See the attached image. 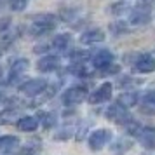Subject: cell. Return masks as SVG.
<instances>
[{"instance_id":"obj_1","label":"cell","mask_w":155,"mask_h":155,"mask_svg":"<svg viewBox=\"0 0 155 155\" xmlns=\"http://www.w3.org/2000/svg\"><path fill=\"white\" fill-rule=\"evenodd\" d=\"M54 26H56V18L52 14H40L33 19L30 30H31L33 35H44V33L51 31Z\"/></svg>"},{"instance_id":"obj_2","label":"cell","mask_w":155,"mask_h":155,"mask_svg":"<svg viewBox=\"0 0 155 155\" xmlns=\"http://www.w3.org/2000/svg\"><path fill=\"white\" fill-rule=\"evenodd\" d=\"M85 98H87V89L82 87V85L70 87V89L63 94V101L66 105H78V103H82Z\"/></svg>"},{"instance_id":"obj_3","label":"cell","mask_w":155,"mask_h":155,"mask_svg":"<svg viewBox=\"0 0 155 155\" xmlns=\"http://www.w3.org/2000/svg\"><path fill=\"white\" fill-rule=\"evenodd\" d=\"M106 117L113 122H117V124H126V122H131L129 119V113H127L126 106L120 105V103H115L108 108V112H106Z\"/></svg>"},{"instance_id":"obj_4","label":"cell","mask_w":155,"mask_h":155,"mask_svg":"<svg viewBox=\"0 0 155 155\" xmlns=\"http://www.w3.org/2000/svg\"><path fill=\"white\" fill-rule=\"evenodd\" d=\"M110 138H112V134H110L108 129H98V131H94V133L91 134V138H89V147H91V150H101V148L110 141Z\"/></svg>"},{"instance_id":"obj_5","label":"cell","mask_w":155,"mask_h":155,"mask_svg":"<svg viewBox=\"0 0 155 155\" xmlns=\"http://www.w3.org/2000/svg\"><path fill=\"white\" fill-rule=\"evenodd\" d=\"M134 136L145 148H148V150L155 148V127H140Z\"/></svg>"},{"instance_id":"obj_6","label":"cell","mask_w":155,"mask_h":155,"mask_svg":"<svg viewBox=\"0 0 155 155\" xmlns=\"http://www.w3.org/2000/svg\"><path fill=\"white\" fill-rule=\"evenodd\" d=\"M44 89H45V82L40 80V78H30L25 84L19 85V91H21L23 94H26V96H37V94H40Z\"/></svg>"},{"instance_id":"obj_7","label":"cell","mask_w":155,"mask_h":155,"mask_svg":"<svg viewBox=\"0 0 155 155\" xmlns=\"http://www.w3.org/2000/svg\"><path fill=\"white\" fill-rule=\"evenodd\" d=\"M150 21V11H148L147 5H138V7L133 9L131 12V23L133 25H145V23Z\"/></svg>"},{"instance_id":"obj_8","label":"cell","mask_w":155,"mask_h":155,"mask_svg":"<svg viewBox=\"0 0 155 155\" xmlns=\"http://www.w3.org/2000/svg\"><path fill=\"white\" fill-rule=\"evenodd\" d=\"M140 108L141 112L147 113V115H155V91L145 92V96L141 98Z\"/></svg>"},{"instance_id":"obj_9","label":"cell","mask_w":155,"mask_h":155,"mask_svg":"<svg viewBox=\"0 0 155 155\" xmlns=\"http://www.w3.org/2000/svg\"><path fill=\"white\" fill-rule=\"evenodd\" d=\"M105 40V33L101 30H87L85 33L80 35V44H85V45H91V44H98Z\"/></svg>"},{"instance_id":"obj_10","label":"cell","mask_w":155,"mask_h":155,"mask_svg":"<svg viewBox=\"0 0 155 155\" xmlns=\"http://www.w3.org/2000/svg\"><path fill=\"white\" fill-rule=\"evenodd\" d=\"M110 98H112V84L105 82V84L99 85L98 91L91 96V103H103V101H106Z\"/></svg>"},{"instance_id":"obj_11","label":"cell","mask_w":155,"mask_h":155,"mask_svg":"<svg viewBox=\"0 0 155 155\" xmlns=\"http://www.w3.org/2000/svg\"><path fill=\"white\" fill-rule=\"evenodd\" d=\"M112 61H113V54L110 51H99L98 54L94 56V59H92L94 66H96V68H101V70L108 68V66L112 64Z\"/></svg>"},{"instance_id":"obj_12","label":"cell","mask_w":155,"mask_h":155,"mask_svg":"<svg viewBox=\"0 0 155 155\" xmlns=\"http://www.w3.org/2000/svg\"><path fill=\"white\" fill-rule=\"evenodd\" d=\"M136 70L141 71V73H152V71H155V58L148 56V54L141 56L136 61Z\"/></svg>"},{"instance_id":"obj_13","label":"cell","mask_w":155,"mask_h":155,"mask_svg":"<svg viewBox=\"0 0 155 155\" xmlns=\"http://www.w3.org/2000/svg\"><path fill=\"white\" fill-rule=\"evenodd\" d=\"M58 66H59V58H56V56H44L37 63V68L40 71H52V70H56Z\"/></svg>"},{"instance_id":"obj_14","label":"cell","mask_w":155,"mask_h":155,"mask_svg":"<svg viewBox=\"0 0 155 155\" xmlns=\"http://www.w3.org/2000/svg\"><path fill=\"white\" fill-rule=\"evenodd\" d=\"M19 145V140L16 136H0V153H9L16 150Z\"/></svg>"},{"instance_id":"obj_15","label":"cell","mask_w":155,"mask_h":155,"mask_svg":"<svg viewBox=\"0 0 155 155\" xmlns=\"http://www.w3.org/2000/svg\"><path fill=\"white\" fill-rule=\"evenodd\" d=\"M28 68V61L26 59H16L12 66H11V80H16V78H19L26 71Z\"/></svg>"},{"instance_id":"obj_16","label":"cell","mask_w":155,"mask_h":155,"mask_svg":"<svg viewBox=\"0 0 155 155\" xmlns=\"http://www.w3.org/2000/svg\"><path fill=\"white\" fill-rule=\"evenodd\" d=\"M38 127V120L35 117H23L18 120V129H21L25 133H33Z\"/></svg>"},{"instance_id":"obj_17","label":"cell","mask_w":155,"mask_h":155,"mask_svg":"<svg viewBox=\"0 0 155 155\" xmlns=\"http://www.w3.org/2000/svg\"><path fill=\"white\" fill-rule=\"evenodd\" d=\"M119 103L120 105L127 106H134L138 103V94H134V92H124V94H120L119 96Z\"/></svg>"},{"instance_id":"obj_18","label":"cell","mask_w":155,"mask_h":155,"mask_svg":"<svg viewBox=\"0 0 155 155\" xmlns=\"http://www.w3.org/2000/svg\"><path fill=\"white\" fill-rule=\"evenodd\" d=\"M70 35H58L56 38H54V42H52V45H54V49H59V51H64L66 47H68V44H70Z\"/></svg>"},{"instance_id":"obj_19","label":"cell","mask_w":155,"mask_h":155,"mask_svg":"<svg viewBox=\"0 0 155 155\" xmlns=\"http://www.w3.org/2000/svg\"><path fill=\"white\" fill-rule=\"evenodd\" d=\"M26 4H28V0H11V9L12 11H23L26 7Z\"/></svg>"}]
</instances>
